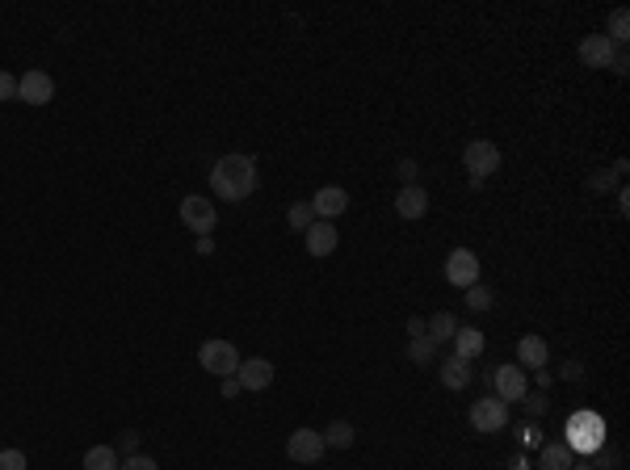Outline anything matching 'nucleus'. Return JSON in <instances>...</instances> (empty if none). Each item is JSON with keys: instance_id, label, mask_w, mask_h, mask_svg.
Here are the masks:
<instances>
[{"instance_id": "1", "label": "nucleus", "mask_w": 630, "mask_h": 470, "mask_svg": "<svg viewBox=\"0 0 630 470\" xmlns=\"http://www.w3.org/2000/svg\"><path fill=\"white\" fill-rule=\"evenodd\" d=\"M210 194L219 202H248L257 194V160L244 156V151H231L210 168Z\"/></svg>"}, {"instance_id": "2", "label": "nucleus", "mask_w": 630, "mask_h": 470, "mask_svg": "<svg viewBox=\"0 0 630 470\" xmlns=\"http://www.w3.org/2000/svg\"><path fill=\"white\" fill-rule=\"evenodd\" d=\"M605 445V420L593 412H576L567 416V450L572 454H597Z\"/></svg>"}, {"instance_id": "3", "label": "nucleus", "mask_w": 630, "mask_h": 470, "mask_svg": "<svg viewBox=\"0 0 630 470\" xmlns=\"http://www.w3.org/2000/svg\"><path fill=\"white\" fill-rule=\"evenodd\" d=\"M244 357L236 353V344L223 341V336H214V341H206L202 349H198V366L206 374H214V378H236V370H240Z\"/></svg>"}, {"instance_id": "4", "label": "nucleus", "mask_w": 630, "mask_h": 470, "mask_svg": "<svg viewBox=\"0 0 630 470\" xmlns=\"http://www.w3.org/2000/svg\"><path fill=\"white\" fill-rule=\"evenodd\" d=\"M463 168H467V177L487 181L501 168V147L492 143V139H471V143L463 147Z\"/></svg>"}, {"instance_id": "5", "label": "nucleus", "mask_w": 630, "mask_h": 470, "mask_svg": "<svg viewBox=\"0 0 630 470\" xmlns=\"http://www.w3.org/2000/svg\"><path fill=\"white\" fill-rule=\"evenodd\" d=\"M323 433H315V428H294L291 437H286V458L291 462H299V466H315L323 458Z\"/></svg>"}, {"instance_id": "6", "label": "nucleus", "mask_w": 630, "mask_h": 470, "mask_svg": "<svg viewBox=\"0 0 630 470\" xmlns=\"http://www.w3.org/2000/svg\"><path fill=\"white\" fill-rule=\"evenodd\" d=\"M17 101L26 105H51L55 101V76L43 67H30L26 76H17Z\"/></svg>"}, {"instance_id": "7", "label": "nucleus", "mask_w": 630, "mask_h": 470, "mask_svg": "<svg viewBox=\"0 0 630 470\" xmlns=\"http://www.w3.org/2000/svg\"><path fill=\"white\" fill-rule=\"evenodd\" d=\"M181 223L194 231V235H210L214 223H219V211L202 194H190V197H181Z\"/></svg>"}, {"instance_id": "8", "label": "nucleus", "mask_w": 630, "mask_h": 470, "mask_svg": "<svg viewBox=\"0 0 630 470\" xmlns=\"http://www.w3.org/2000/svg\"><path fill=\"white\" fill-rule=\"evenodd\" d=\"M504 424H509V404H501L496 395H484L479 404H471V428L475 433H501Z\"/></svg>"}, {"instance_id": "9", "label": "nucleus", "mask_w": 630, "mask_h": 470, "mask_svg": "<svg viewBox=\"0 0 630 470\" xmlns=\"http://www.w3.org/2000/svg\"><path fill=\"white\" fill-rule=\"evenodd\" d=\"M446 281L458 286V290H471L479 281V257L471 248H454L450 257H446Z\"/></svg>"}, {"instance_id": "10", "label": "nucleus", "mask_w": 630, "mask_h": 470, "mask_svg": "<svg viewBox=\"0 0 630 470\" xmlns=\"http://www.w3.org/2000/svg\"><path fill=\"white\" fill-rule=\"evenodd\" d=\"M492 387H496V399H501V404H521V395L530 390V378H525L521 366H496Z\"/></svg>"}, {"instance_id": "11", "label": "nucleus", "mask_w": 630, "mask_h": 470, "mask_svg": "<svg viewBox=\"0 0 630 470\" xmlns=\"http://www.w3.org/2000/svg\"><path fill=\"white\" fill-rule=\"evenodd\" d=\"M337 223H323V219H315L307 231H303V248H307L311 257L320 260V257H332L337 252Z\"/></svg>"}, {"instance_id": "12", "label": "nucleus", "mask_w": 630, "mask_h": 470, "mask_svg": "<svg viewBox=\"0 0 630 470\" xmlns=\"http://www.w3.org/2000/svg\"><path fill=\"white\" fill-rule=\"evenodd\" d=\"M311 211H315V219L332 223V219H340V214L349 211V194H345L340 185H323L320 194L311 197Z\"/></svg>"}, {"instance_id": "13", "label": "nucleus", "mask_w": 630, "mask_h": 470, "mask_svg": "<svg viewBox=\"0 0 630 470\" xmlns=\"http://www.w3.org/2000/svg\"><path fill=\"white\" fill-rule=\"evenodd\" d=\"M614 42L605 38V34H588L580 42V64L584 67H593V72H605L610 67V59H614Z\"/></svg>"}, {"instance_id": "14", "label": "nucleus", "mask_w": 630, "mask_h": 470, "mask_svg": "<svg viewBox=\"0 0 630 470\" xmlns=\"http://www.w3.org/2000/svg\"><path fill=\"white\" fill-rule=\"evenodd\" d=\"M236 382H240V390H265L274 382V366L265 357H248V361H240V370H236Z\"/></svg>"}, {"instance_id": "15", "label": "nucleus", "mask_w": 630, "mask_h": 470, "mask_svg": "<svg viewBox=\"0 0 630 470\" xmlns=\"http://www.w3.org/2000/svg\"><path fill=\"white\" fill-rule=\"evenodd\" d=\"M424 211H429V189H424V185H400L395 214H400V219H420Z\"/></svg>"}, {"instance_id": "16", "label": "nucleus", "mask_w": 630, "mask_h": 470, "mask_svg": "<svg viewBox=\"0 0 630 470\" xmlns=\"http://www.w3.org/2000/svg\"><path fill=\"white\" fill-rule=\"evenodd\" d=\"M437 382L446 390H463L471 382V361H463V357H441L437 361Z\"/></svg>"}, {"instance_id": "17", "label": "nucleus", "mask_w": 630, "mask_h": 470, "mask_svg": "<svg viewBox=\"0 0 630 470\" xmlns=\"http://www.w3.org/2000/svg\"><path fill=\"white\" fill-rule=\"evenodd\" d=\"M550 361V344L542 336H521L517 341V366L521 370H547Z\"/></svg>"}, {"instance_id": "18", "label": "nucleus", "mask_w": 630, "mask_h": 470, "mask_svg": "<svg viewBox=\"0 0 630 470\" xmlns=\"http://www.w3.org/2000/svg\"><path fill=\"white\" fill-rule=\"evenodd\" d=\"M487 349V336L479 327H458L454 332V357H463V361H475V357Z\"/></svg>"}, {"instance_id": "19", "label": "nucleus", "mask_w": 630, "mask_h": 470, "mask_svg": "<svg viewBox=\"0 0 630 470\" xmlns=\"http://www.w3.org/2000/svg\"><path fill=\"white\" fill-rule=\"evenodd\" d=\"M576 466V454L567 450L564 441H550L538 450V470H572Z\"/></svg>"}, {"instance_id": "20", "label": "nucleus", "mask_w": 630, "mask_h": 470, "mask_svg": "<svg viewBox=\"0 0 630 470\" xmlns=\"http://www.w3.org/2000/svg\"><path fill=\"white\" fill-rule=\"evenodd\" d=\"M454 332H458V320H454V311H437L433 320H424V336H429L433 344L454 341Z\"/></svg>"}, {"instance_id": "21", "label": "nucleus", "mask_w": 630, "mask_h": 470, "mask_svg": "<svg viewBox=\"0 0 630 470\" xmlns=\"http://www.w3.org/2000/svg\"><path fill=\"white\" fill-rule=\"evenodd\" d=\"M354 441H357V428L349 420H332L323 428V445H328V450H349Z\"/></svg>"}, {"instance_id": "22", "label": "nucleus", "mask_w": 630, "mask_h": 470, "mask_svg": "<svg viewBox=\"0 0 630 470\" xmlns=\"http://www.w3.org/2000/svg\"><path fill=\"white\" fill-rule=\"evenodd\" d=\"M122 466V458L113 445H93V450H84V470H118Z\"/></svg>"}, {"instance_id": "23", "label": "nucleus", "mask_w": 630, "mask_h": 470, "mask_svg": "<svg viewBox=\"0 0 630 470\" xmlns=\"http://www.w3.org/2000/svg\"><path fill=\"white\" fill-rule=\"evenodd\" d=\"M408 361H412V366H433L437 344L429 341V336H412V344H408Z\"/></svg>"}, {"instance_id": "24", "label": "nucleus", "mask_w": 630, "mask_h": 470, "mask_svg": "<svg viewBox=\"0 0 630 470\" xmlns=\"http://www.w3.org/2000/svg\"><path fill=\"white\" fill-rule=\"evenodd\" d=\"M492 303H496V290H492V286H484V281H475V286L467 290V311H475V315L492 311Z\"/></svg>"}, {"instance_id": "25", "label": "nucleus", "mask_w": 630, "mask_h": 470, "mask_svg": "<svg viewBox=\"0 0 630 470\" xmlns=\"http://www.w3.org/2000/svg\"><path fill=\"white\" fill-rule=\"evenodd\" d=\"M614 47H626V38H630V13L626 9H614L610 13V34H605Z\"/></svg>"}, {"instance_id": "26", "label": "nucleus", "mask_w": 630, "mask_h": 470, "mask_svg": "<svg viewBox=\"0 0 630 470\" xmlns=\"http://www.w3.org/2000/svg\"><path fill=\"white\" fill-rule=\"evenodd\" d=\"M286 223H291V227L299 231V235H303V231H307L311 223H315V211H311V202H294L291 211H286Z\"/></svg>"}, {"instance_id": "27", "label": "nucleus", "mask_w": 630, "mask_h": 470, "mask_svg": "<svg viewBox=\"0 0 630 470\" xmlns=\"http://www.w3.org/2000/svg\"><path fill=\"white\" fill-rule=\"evenodd\" d=\"M622 173H626V160H618L614 168H605V173H593V177H588V189H605V194H610Z\"/></svg>"}, {"instance_id": "28", "label": "nucleus", "mask_w": 630, "mask_h": 470, "mask_svg": "<svg viewBox=\"0 0 630 470\" xmlns=\"http://www.w3.org/2000/svg\"><path fill=\"white\" fill-rule=\"evenodd\" d=\"M113 450H118V458H135V454H139V433H135V428H127V433H118V441H113Z\"/></svg>"}, {"instance_id": "29", "label": "nucleus", "mask_w": 630, "mask_h": 470, "mask_svg": "<svg viewBox=\"0 0 630 470\" xmlns=\"http://www.w3.org/2000/svg\"><path fill=\"white\" fill-rule=\"evenodd\" d=\"M521 399H525V416H530V420H533V416H542V412L550 407V399L542 395V390H525Z\"/></svg>"}, {"instance_id": "30", "label": "nucleus", "mask_w": 630, "mask_h": 470, "mask_svg": "<svg viewBox=\"0 0 630 470\" xmlns=\"http://www.w3.org/2000/svg\"><path fill=\"white\" fill-rule=\"evenodd\" d=\"M0 470H26V454L21 450H0Z\"/></svg>"}, {"instance_id": "31", "label": "nucleus", "mask_w": 630, "mask_h": 470, "mask_svg": "<svg viewBox=\"0 0 630 470\" xmlns=\"http://www.w3.org/2000/svg\"><path fill=\"white\" fill-rule=\"evenodd\" d=\"M118 470H160V462H156V458L135 454V458H122V466H118Z\"/></svg>"}, {"instance_id": "32", "label": "nucleus", "mask_w": 630, "mask_h": 470, "mask_svg": "<svg viewBox=\"0 0 630 470\" xmlns=\"http://www.w3.org/2000/svg\"><path fill=\"white\" fill-rule=\"evenodd\" d=\"M395 173H400V185H416L420 164L416 160H400V168H395Z\"/></svg>"}, {"instance_id": "33", "label": "nucleus", "mask_w": 630, "mask_h": 470, "mask_svg": "<svg viewBox=\"0 0 630 470\" xmlns=\"http://www.w3.org/2000/svg\"><path fill=\"white\" fill-rule=\"evenodd\" d=\"M610 72H614V76H626V72H630V55H626V47H618V50H614V59H610Z\"/></svg>"}, {"instance_id": "34", "label": "nucleus", "mask_w": 630, "mask_h": 470, "mask_svg": "<svg viewBox=\"0 0 630 470\" xmlns=\"http://www.w3.org/2000/svg\"><path fill=\"white\" fill-rule=\"evenodd\" d=\"M0 101H17V76L0 72Z\"/></svg>"}, {"instance_id": "35", "label": "nucleus", "mask_w": 630, "mask_h": 470, "mask_svg": "<svg viewBox=\"0 0 630 470\" xmlns=\"http://www.w3.org/2000/svg\"><path fill=\"white\" fill-rule=\"evenodd\" d=\"M580 374H584V366H580V361H564V370H559V378H564V382H576Z\"/></svg>"}, {"instance_id": "36", "label": "nucleus", "mask_w": 630, "mask_h": 470, "mask_svg": "<svg viewBox=\"0 0 630 470\" xmlns=\"http://www.w3.org/2000/svg\"><path fill=\"white\" fill-rule=\"evenodd\" d=\"M219 395H223V399H236V395H240V382H236V378H223Z\"/></svg>"}, {"instance_id": "37", "label": "nucleus", "mask_w": 630, "mask_h": 470, "mask_svg": "<svg viewBox=\"0 0 630 470\" xmlns=\"http://www.w3.org/2000/svg\"><path fill=\"white\" fill-rule=\"evenodd\" d=\"M198 257H210V252H214V240H210V235H198Z\"/></svg>"}, {"instance_id": "38", "label": "nucleus", "mask_w": 630, "mask_h": 470, "mask_svg": "<svg viewBox=\"0 0 630 470\" xmlns=\"http://www.w3.org/2000/svg\"><path fill=\"white\" fill-rule=\"evenodd\" d=\"M408 336H424V320H420V315L408 320Z\"/></svg>"}, {"instance_id": "39", "label": "nucleus", "mask_w": 630, "mask_h": 470, "mask_svg": "<svg viewBox=\"0 0 630 470\" xmlns=\"http://www.w3.org/2000/svg\"><path fill=\"white\" fill-rule=\"evenodd\" d=\"M542 437V433H538V428H533V424H525V428H521V441H525V445H533V441Z\"/></svg>"}, {"instance_id": "40", "label": "nucleus", "mask_w": 630, "mask_h": 470, "mask_svg": "<svg viewBox=\"0 0 630 470\" xmlns=\"http://www.w3.org/2000/svg\"><path fill=\"white\" fill-rule=\"evenodd\" d=\"M572 470H597V466H588V462H576V466H572Z\"/></svg>"}]
</instances>
